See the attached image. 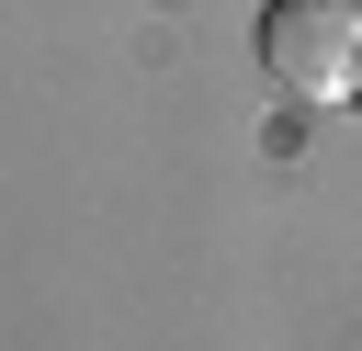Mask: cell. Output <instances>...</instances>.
Wrapping results in <instances>:
<instances>
[{
	"instance_id": "obj_1",
	"label": "cell",
	"mask_w": 362,
	"mask_h": 351,
	"mask_svg": "<svg viewBox=\"0 0 362 351\" xmlns=\"http://www.w3.org/2000/svg\"><path fill=\"white\" fill-rule=\"evenodd\" d=\"M260 68L294 102H351V79H362V0H272L260 11Z\"/></svg>"
},
{
	"instance_id": "obj_2",
	"label": "cell",
	"mask_w": 362,
	"mask_h": 351,
	"mask_svg": "<svg viewBox=\"0 0 362 351\" xmlns=\"http://www.w3.org/2000/svg\"><path fill=\"white\" fill-rule=\"evenodd\" d=\"M351 91H362V79H351Z\"/></svg>"
}]
</instances>
